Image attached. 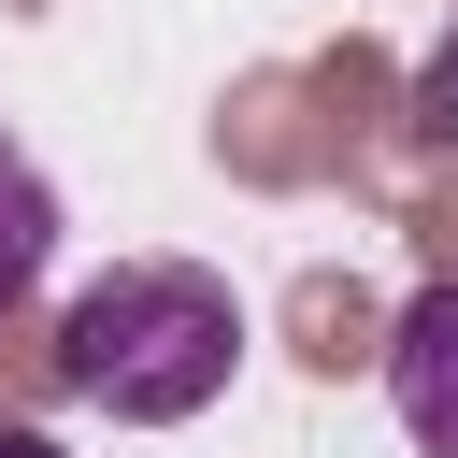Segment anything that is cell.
<instances>
[{
	"label": "cell",
	"instance_id": "1",
	"mask_svg": "<svg viewBox=\"0 0 458 458\" xmlns=\"http://www.w3.org/2000/svg\"><path fill=\"white\" fill-rule=\"evenodd\" d=\"M229 372H243V301L200 258H114L57 315V386L100 401L114 429H186L200 401H229Z\"/></svg>",
	"mask_w": 458,
	"mask_h": 458
},
{
	"label": "cell",
	"instance_id": "2",
	"mask_svg": "<svg viewBox=\"0 0 458 458\" xmlns=\"http://www.w3.org/2000/svg\"><path fill=\"white\" fill-rule=\"evenodd\" d=\"M386 401H401L415 458H458V272L401 301V329H386Z\"/></svg>",
	"mask_w": 458,
	"mask_h": 458
},
{
	"label": "cell",
	"instance_id": "3",
	"mask_svg": "<svg viewBox=\"0 0 458 458\" xmlns=\"http://www.w3.org/2000/svg\"><path fill=\"white\" fill-rule=\"evenodd\" d=\"M43 258H57V186H43V157L0 129V315L43 286Z\"/></svg>",
	"mask_w": 458,
	"mask_h": 458
},
{
	"label": "cell",
	"instance_id": "4",
	"mask_svg": "<svg viewBox=\"0 0 458 458\" xmlns=\"http://www.w3.org/2000/svg\"><path fill=\"white\" fill-rule=\"evenodd\" d=\"M401 114H415V143H429V157H458V29L429 43V72H415V100H401Z\"/></svg>",
	"mask_w": 458,
	"mask_h": 458
},
{
	"label": "cell",
	"instance_id": "5",
	"mask_svg": "<svg viewBox=\"0 0 458 458\" xmlns=\"http://www.w3.org/2000/svg\"><path fill=\"white\" fill-rule=\"evenodd\" d=\"M0 458H57V444H43V429H0Z\"/></svg>",
	"mask_w": 458,
	"mask_h": 458
}]
</instances>
